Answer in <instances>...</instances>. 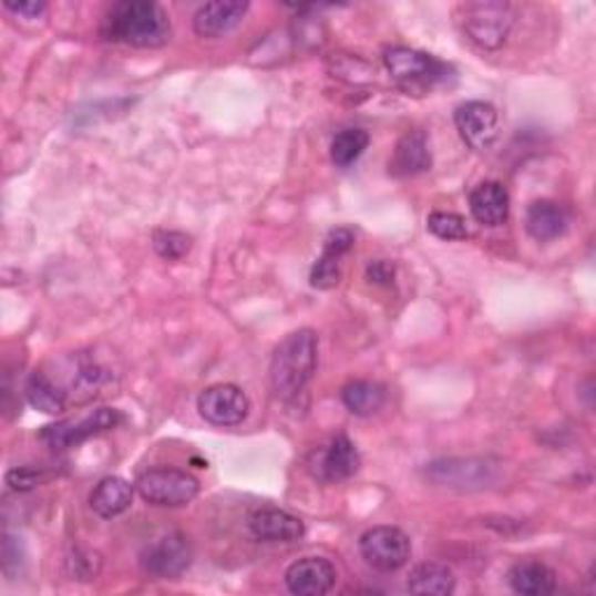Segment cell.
Instances as JSON below:
<instances>
[{"mask_svg":"<svg viewBox=\"0 0 596 596\" xmlns=\"http://www.w3.org/2000/svg\"><path fill=\"white\" fill-rule=\"evenodd\" d=\"M71 564L75 566L73 568V576L80 578V580H91L99 576V568H101V559L99 555H82V553H75V559H71Z\"/></svg>","mask_w":596,"mask_h":596,"instance_id":"cell-30","label":"cell"},{"mask_svg":"<svg viewBox=\"0 0 596 596\" xmlns=\"http://www.w3.org/2000/svg\"><path fill=\"white\" fill-rule=\"evenodd\" d=\"M508 583L522 596H545L557 589V573L543 562H517L508 571Z\"/></svg>","mask_w":596,"mask_h":596,"instance_id":"cell-21","label":"cell"},{"mask_svg":"<svg viewBox=\"0 0 596 596\" xmlns=\"http://www.w3.org/2000/svg\"><path fill=\"white\" fill-rule=\"evenodd\" d=\"M429 232L441 238V240H466L469 238V226L464 217L454 213H431L427 219Z\"/></svg>","mask_w":596,"mask_h":596,"instance_id":"cell-27","label":"cell"},{"mask_svg":"<svg viewBox=\"0 0 596 596\" xmlns=\"http://www.w3.org/2000/svg\"><path fill=\"white\" fill-rule=\"evenodd\" d=\"M469 208L477 224L501 226L511 213V196L501 182H483L469 196Z\"/></svg>","mask_w":596,"mask_h":596,"instance_id":"cell-17","label":"cell"},{"mask_svg":"<svg viewBox=\"0 0 596 596\" xmlns=\"http://www.w3.org/2000/svg\"><path fill=\"white\" fill-rule=\"evenodd\" d=\"M249 399L236 384H213L198 397V412L215 427H238L249 415Z\"/></svg>","mask_w":596,"mask_h":596,"instance_id":"cell-9","label":"cell"},{"mask_svg":"<svg viewBox=\"0 0 596 596\" xmlns=\"http://www.w3.org/2000/svg\"><path fill=\"white\" fill-rule=\"evenodd\" d=\"M6 10L19 14V17H27V19H38L44 10H48V6L44 3H6Z\"/></svg>","mask_w":596,"mask_h":596,"instance_id":"cell-32","label":"cell"},{"mask_svg":"<svg viewBox=\"0 0 596 596\" xmlns=\"http://www.w3.org/2000/svg\"><path fill=\"white\" fill-rule=\"evenodd\" d=\"M359 549L366 564L389 573L408 564L412 545L397 526H373L359 538Z\"/></svg>","mask_w":596,"mask_h":596,"instance_id":"cell-7","label":"cell"},{"mask_svg":"<svg viewBox=\"0 0 596 596\" xmlns=\"http://www.w3.org/2000/svg\"><path fill=\"white\" fill-rule=\"evenodd\" d=\"M427 477L452 490H483L496 480V469L485 460H443L429 464Z\"/></svg>","mask_w":596,"mask_h":596,"instance_id":"cell-12","label":"cell"},{"mask_svg":"<svg viewBox=\"0 0 596 596\" xmlns=\"http://www.w3.org/2000/svg\"><path fill=\"white\" fill-rule=\"evenodd\" d=\"M336 566L325 557H304L294 562L287 573V589L296 596H322L329 594L336 585Z\"/></svg>","mask_w":596,"mask_h":596,"instance_id":"cell-13","label":"cell"},{"mask_svg":"<svg viewBox=\"0 0 596 596\" xmlns=\"http://www.w3.org/2000/svg\"><path fill=\"white\" fill-rule=\"evenodd\" d=\"M141 564L145 573H150V576L158 580L179 578L192 564V545L187 536H182L177 532L164 534L143 547Z\"/></svg>","mask_w":596,"mask_h":596,"instance_id":"cell-5","label":"cell"},{"mask_svg":"<svg viewBox=\"0 0 596 596\" xmlns=\"http://www.w3.org/2000/svg\"><path fill=\"white\" fill-rule=\"evenodd\" d=\"M247 10L249 3H240V0H215V3H205L194 14V31L201 38L226 35L240 24Z\"/></svg>","mask_w":596,"mask_h":596,"instance_id":"cell-15","label":"cell"},{"mask_svg":"<svg viewBox=\"0 0 596 596\" xmlns=\"http://www.w3.org/2000/svg\"><path fill=\"white\" fill-rule=\"evenodd\" d=\"M122 422H124V418H122L120 410L99 408L80 420H63V422H56L52 427H44V431L40 433V439L54 450H65V448L78 445V443L91 439V435L110 431Z\"/></svg>","mask_w":596,"mask_h":596,"instance_id":"cell-8","label":"cell"},{"mask_svg":"<svg viewBox=\"0 0 596 596\" xmlns=\"http://www.w3.org/2000/svg\"><path fill=\"white\" fill-rule=\"evenodd\" d=\"M462 24L477 48L499 50L515 24V12L508 3L480 0V3H466L462 8Z\"/></svg>","mask_w":596,"mask_h":596,"instance_id":"cell-3","label":"cell"},{"mask_svg":"<svg viewBox=\"0 0 596 596\" xmlns=\"http://www.w3.org/2000/svg\"><path fill=\"white\" fill-rule=\"evenodd\" d=\"M152 245H154L156 255L162 259L177 261L192 249V238L187 234H179V232H154Z\"/></svg>","mask_w":596,"mask_h":596,"instance_id":"cell-28","label":"cell"},{"mask_svg":"<svg viewBox=\"0 0 596 596\" xmlns=\"http://www.w3.org/2000/svg\"><path fill=\"white\" fill-rule=\"evenodd\" d=\"M454 124L471 150L487 152L499 135V112L487 101H466L456 107Z\"/></svg>","mask_w":596,"mask_h":596,"instance_id":"cell-11","label":"cell"},{"mask_svg":"<svg viewBox=\"0 0 596 596\" xmlns=\"http://www.w3.org/2000/svg\"><path fill=\"white\" fill-rule=\"evenodd\" d=\"M568 215L555 201H536L526 210V232L538 243H549L564 236Z\"/></svg>","mask_w":596,"mask_h":596,"instance_id":"cell-20","label":"cell"},{"mask_svg":"<svg viewBox=\"0 0 596 596\" xmlns=\"http://www.w3.org/2000/svg\"><path fill=\"white\" fill-rule=\"evenodd\" d=\"M371 137L363 129H346L331 141V162L338 168H350L369 150Z\"/></svg>","mask_w":596,"mask_h":596,"instance_id":"cell-25","label":"cell"},{"mask_svg":"<svg viewBox=\"0 0 596 596\" xmlns=\"http://www.w3.org/2000/svg\"><path fill=\"white\" fill-rule=\"evenodd\" d=\"M384 387L371 380H354L342 387V403L357 418H371L384 405Z\"/></svg>","mask_w":596,"mask_h":596,"instance_id":"cell-23","label":"cell"},{"mask_svg":"<svg viewBox=\"0 0 596 596\" xmlns=\"http://www.w3.org/2000/svg\"><path fill=\"white\" fill-rule=\"evenodd\" d=\"M366 275H369V280L376 285H389L394 278V266L380 259V261L369 264V270H366Z\"/></svg>","mask_w":596,"mask_h":596,"instance_id":"cell-31","label":"cell"},{"mask_svg":"<svg viewBox=\"0 0 596 596\" xmlns=\"http://www.w3.org/2000/svg\"><path fill=\"white\" fill-rule=\"evenodd\" d=\"M249 532L264 543H294L306 536V524L280 508H257L247 520Z\"/></svg>","mask_w":596,"mask_h":596,"instance_id":"cell-14","label":"cell"},{"mask_svg":"<svg viewBox=\"0 0 596 596\" xmlns=\"http://www.w3.org/2000/svg\"><path fill=\"white\" fill-rule=\"evenodd\" d=\"M317 371V336L310 329L289 333L270 359V387L275 397L296 399Z\"/></svg>","mask_w":596,"mask_h":596,"instance_id":"cell-2","label":"cell"},{"mask_svg":"<svg viewBox=\"0 0 596 596\" xmlns=\"http://www.w3.org/2000/svg\"><path fill=\"white\" fill-rule=\"evenodd\" d=\"M329 68H331L333 78H340L350 84L371 82L376 75L369 63L357 59V56H350V54H333V59L329 61Z\"/></svg>","mask_w":596,"mask_h":596,"instance_id":"cell-26","label":"cell"},{"mask_svg":"<svg viewBox=\"0 0 596 596\" xmlns=\"http://www.w3.org/2000/svg\"><path fill=\"white\" fill-rule=\"evenodd\" d=\"M454 573L450 566L439 562H424L410 571L408 592L418 596H448L454 592Z\"/></svg>","mask_w":596,"mask_h":596,"instance_id":"cell-22","label":"cell"},{"mask_svg":"<svg viewBox=\"0 0 596 596\" xmlns=\"http://www.w3.org/2000/svg\"><path fill=\"white\" fill-rule=\"evenodd\" d=\"M431 168V150L427 143V135L422 131L405 133L397 150L392 162H389V173L394 177H412L427 173Z\"/></svg>","mask_w":596,"mask_h":596,"instance_id":"cell-18","label":"cell"},{"mask_svg":"<svg viewBox=\"0 0 596 596\" xmlns=\"http://www.w3.org/2000/svg\"><path fill=\"white\" fill-rule=\"evenodd\" d=\"M27 399L33 408L48 412V415H56V412L65 410L68 405V394L63 389L44 373L31 376L27 384Z\"/></svg>","mask_w":596,"mask_h":596,"instance_id":"cell-24","label":"cell"},{"mask_svg":"<svg viewBox=\"0 0 596 596\" xmlns=\"http://www.w3.org/2000/svg\"><path fill=\"white\" fill-rule=\"evenodd\" d=\"M101 33L110 42L156 50L171 40V21L164 8L152 0H122L105 14Z\"/></svg>","mask_w":596,"mask_h":596,"instance_id":"cell-1","label":"cell"},{"mask_svg":"<svg viewBox=\"0 0 596 596\" xmlns=\"http://www.w3.org/2000/svg\"><path fill=\"white\" fill-rule=\"evenodd\" d=\"M133 492H135L133 485L126 483L124 477H117V475L103 477L101 483L94 487V492H91V496H89L91 511H94L101 517H105V520L117 517V515H122V513H126L131 508Z\"/></svg>","mask_w":596,"mask_h":596,"instance_id":"cell-19","label":"cell"},{"mask_svg":"<svg viewBox=\"0 0 596 596\" xmlns=\"http://www.w3.org/2000/svg\"><path fill=\"white\" fill-rule=\"evenodd\" d=\"M359 464L361 460L354 443L342 433H338L327 445L317 448L308 460L310 473L322 483H340V480L352 477L359 471Z\"/></svg>","mask_w":596,"mask_h":596,"instance_id":"cell-10","label":"cell"},{"mask_svg":"<svg viewBox=\"0 0 596 596\" xmlns=\"http://www.w3.org/2000/svg\"><path fill=\"white\" fill-rule=\"evenodd\" d=\"M354 245V234L350 228H336L329 234L322 257L317 259L310 273V285L315 289H331L340 282V261Z\"/></svg>","mask_w":596,"mask_h":596,"instance_id":"cell-16","label":"cell"},{"mask_svg":"<svg viewBox=\"0 0 596 596\" xmlns=\"http://www.w3.org/2000/svg\"><path fill=\"white\" fill-rule=\"evenodd\" d=\"M135 490L147 503H152V506L177 508L192 503L198 496L201 485L187 471L150 469L135 480Z\"/></svg>","mask_w":596,"mask_h":596,"instance_id":"cell-4","label":"cell"},{"mask_svg":"<svg viewBox=\"0 0 596 596\" xmlns=\"http://www.w3.org/2000/svg\"><path fill=\"white\" fill-rule=\"evenodd\" d=\"M384 65L389 75L403 86H431L435 82L448 80L450 73V68L443 61L410 48L387 50Z\"/></svg>","mask_w":596,"mask_h":596,"instance_id":"cell-6","label":"cell"},{"mask_svg":"<svg viewBox=\"0 0 596 596\" xmlns=\"http://www.w3.org/2000/svg\"><path fill=\"white\" fill-rule=\"evenodd\" d=\"M42 480H44V473L38 471V469H31V466L12 469V471L6 475V483H8L14 492H29V490H35L38 485H42Z\"/></svg>","mask_w":596,"mask_h":596,"instance_id":"cell-29","label":"cell"}]
</instances>
